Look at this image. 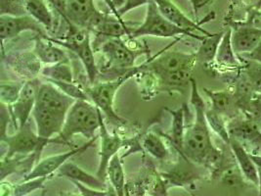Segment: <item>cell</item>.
Returning <instances> with one entry per match:
<instances>
[{
    "label": "cell",
    "instance_id": "7bdbcfd3",
    "mask_svg": "<svg viewBox=\"0 0 261 196\" xmlns=\"http://www.w3.org/2000/svg\"><path fill=\"white\" fill-rule=\"evenodd\" d=\"M250 157L253 161V163L255 164L256 168L258 169V171H261V155L257 154H250Z\"/></svg>",
    "mask_w": 261,
    "mask_h": 196
},
{
    "label": "cell",
    "instance_id": "60d3db41",
    "mask_svg": "<svg viewBox=\"0 0 261 196\" xmlns=\"http://www.w3.org/2000/svg\"><path fill=\"white\" fill-rule=\"evenodd\" d=\"M53 3L55 5V8L58 12L64 17L65 12H66V5H67V0H53Z\"/></svg>",
    "mask_w": 261,
    "mask_h": 196
},
{
    "label": "cell",
    "instance_id": "52a82bcc",
    "mask_svg": "<svg viewBox=\"0 0 261 196\" xmlns=\"http://www.w3.org/2000/svg\"><path fill=\"white\" fill-rule=\"evenodd\" d=\"M100 52L106 61V68L122 75L136 67L137 58L146 51L132 48L122 38H108L100 44Z\"/></svg>",
    "mask_w": 261,
    "mask_h": 196
},
{
    "label": "cell",
    "instance_id": "9c48e42d",
    "mask_svg": "<svg viewBox=\"0 0 261 196\" xmlns=\"http://www.w3.org/2000/svg\"><path fill=\"white\" fill-rule=\"evenodd\" d=\"M99 137L101 139L100 150H99V165L96 176L106 183L107 170L111 160L117 154H119L120 148L124 145L125 140L122 139L118 134H111L108 130L107 126L104 121L103 114L100 118V129Z\"/></svg>",
    "mask_w": 261,
    "mask_h": 196
},
{
    "label": "cell",
    "instance_id": "e0dca14e",
    "mask_svg": "<svg viewBox=\"0 0 261 196\" xmlns=\"http://www.w3.org/2000/svg\"><path fill=\"white\" fill-rule=\"evenodd\" d=\"M154 3L156 4L160 12L163 14V16L166 18L169 22L172 24L177 26L179 28L186 30L188 32L193 33L194 31H198L202 33L203 36H211L212 33L205 31L202 29L201 24L207 21L202 22H194L188 18L184 12L179 8L176 4H174L171 0H154Z\"/></svg>",
    "mask_w": 261,
    "mask_h": 196
},
{
    "label": "cell",
    "instance_id": "681fc988",
    "mask_svg": "<svg viewBox=\"0 0 261 196\" xmlns=\"http://www.w3.org/2000/svg\"><path fill=\"white\" fill-rule=\"evenodd\" d=\"M260 131H261V128H260Z\"/></svg>",
    "mask_w": 261,
    "mask_h": 196
},
{
    "label": "cell",
    "instance_id": "7c38bea8",
    "mask_svg": "<svg viewBox=\"0 0 261 196\" xmlns=\"http://www.w3.org/2000/svg\"><path fill=\"white\" fill-rule=\"evenodd\" d=\"M234 119L228 124L230 136L241 142L250 154L261 155V131L257 124L249 119Z\"/></svg>",
    "mask_w": 261,
    "mask_h": 196
},
{
    "label": "cell",
    "instance_id": "1f68e13d",
    "mask_svg": "<svg viewBox=\"0 0 261 196\" xmlns=\"http://www.w3.org/2000/svg\"><path fill=\"white\" fill-rule=\"evenodd\" d=\"M205 117L210 128L225 142L226 144L229 145L231 136L229 134L228 125L224 121V116L215 112L212 108H206Z\"/></svg>",
    "mask_w": 261,
    "mask_h": 196
},
{
    "label": "cell",
    "instance_id": "7dc6e473",
    "mask_svg": "<svg viewBox=\"0 0 261 196\" xmlns=\"http://www.w3.org/2000/svg\"><path fill=\"white\" fill-rule=\"evenodd\" d=\"M258 176H259V180H258V188H259V193L261 195V171H258Z\"/></svg>",
    "mask_w": 261,
    "mask_h": 196
},
{
    "label": "cell",
    "instance_id": "ee69618b",
    "mask_svg": "<svg viewBox=\"0 0 261 196\" xmlns=\"http://www.w3.org/2000/svg\"><path fill=\"white\" fill-rule=\"evenodd\" d=\"M126 1H127V0H112V2H113V4H114L115 8H116L118 11L124 6V4L126 3Z\"/></svg>",
    "mask_w": 261,
    "mask_h": 196
},
{
    "label": "cell",
    "instance_id": "5bb4252c",
    "mask_svg": "<svg viewBox=\"0 0 261 196\" xmlns=\"http://www.w3.org/2000/svg\"><path fill=\"white\" fill-rule=\"evenodd\" d=\"M28 31L35 32L41 37H45L42 26L28 14L23 16L0 15V37L2 45L5 40H10Z\"/></svg>",
    "mask_w": 261,
    "mask_h": 196
},
{
    "label": "cell",
    "instance_id": "8992f818",
    "mask_svg": "<svg viewBox=\"0 0 261 196\" xmlns=\"http://www.w3.org/2000/svg\"><path fill=\"white\" fill-rule=\"evenodd\" d=\"M1 142L7 148L6 154L2 156L11 158L16 155L29 156L32 154L41 155V151L49 143L65 144L59 137L43 138L34 132L28 122L23 128L16 131L14 135H5L0 136Z\"/></svg>",
    "mask_w": 261,
    "mask_h": 196
},
{
    "label": "cell",
    "instance_id": "9a60e30c",
    "mask_svg": "<svg viewBox=\"0 0 261 196\" xmlns=\"http://www.w3.org/2000/svg\"><path fill=\"white\" fill-rule=\"evenodd\" d=\"M3 60L10 66L15 74L24 80V82L32 81L41 74V62L37 58L34 51H23L7 54L3 56Z\"/></svg>",
    "mask_w": 261,
    "mask_h": 196
},
{
    "label": "cell",
    "instance_id": "4fadbf2b",
    "mask_svg": "<svg viewBox=\"0 0 261 196\" xmlns=\"http://www.w3.org/2000/svg\"><path fill=\"white\" fill-rule=\"evenodd\" d=\"M75 99L65 94L60 88L50 82L41 83L38 88L36 106L67 115Z\"/></svg>",
    "mask_w": 261,
    "mask_h": 196
},
{
    "label": "cell",
    "instance_id": "b9f144b4",
    "mask_svg": "<svg viewBox=\"0 0 261 196\" xmlns=\"http://www.w3.org/2000/svg\"><path fill=\"white\" fill-rule=\"evenodd\" d=\"M106 5H107L108 8H109V10H110V12H112V14L114 15V16H116L118 19H119V21H121V22H123V20H122V18L119 16V11L115 8V6H114V4H113V2H112V0H102Z\"/></svg>",
    "mask_w": 261,
    "mask_h": 196
},
{
    "label": "cell",
    "instance_id": "3957f363",
    "mask_svg": "<svg viewBox=\"0 0 261 196\" xmlns=\"http://www.w3.org/2000/svg\"><path fill=\"white\" fill-rule=\"evenodd\" d=\"M146 64L147 61L144 62L141 66H136L129 71L120 75L119 78L115 80L98 83L86 88V92L91 102L107 117L108 120L112 124L120 126L126 122L114 108L116 94L123 84H125L133 76L142 72Z\"/></svg>",
    "mask_w": 261,
    "mask_h": 196
},
{
    "label": "cell",
    "instance_id": "4dcf8cb0",
    "mask_svg": "<svg viewBox=\"0 0 261 196\" xmlns=\"http://www.w3.org/2000/svg\"><path fill=\"white\" fill-rule=\"evenodd\" d=\"M41 75L46 78L47 81L67 82L73 83V73L70 63H59L55 65H49L42 68Z\"/></svg>",
    "mask_w": 261,
    "mask_h": 196
},
{
    "label": "cell",
    "instance_id": "d590c367",
    "mask_svg": "<svg viewBox=\"0 0 261 196\" xmlns=\"http://www.w3.org/2000/svg\"><path fill=\"white\" fill-rule=\"evenodd\" d=\"M50 177L36 178L30 181H23V183L18 184L13 187V196H25L37 189H40L44 186L45 182Z\"/></svg>",
    "mask_w": 261,
    "mask_h": 196
},
{
    "label": "cell",
    "instance_id": "e575fe53",
    "mask_svg": "<svg viewBox=\"0 0 261 196\" xmlns=\"http://www.w3.org/2000/svg\"><path fill=\"white\" fill-rule=\"evenodd\" d=\"M52 83L53 85L60 88L65 94L69 95L70 97L75 100H87L91 101L86 92V88H83L77 84L73 83H67V82H55V81H47Z\"/></svg>",
    "mask_w": 261,
    "mask_h": 196
},
{
    "label": "cell",
    "instance_id": "ffe728a7",
    "mask_svg": "<svg viewBox=\"0 0 261 196\" xmlns=\"http://www.w3.org/2000/svg\"><path fill=\"white\" fill-rule=\"evenodd\" d=\"M261 41V29L241 27L232 31V45L238 56L252 52Z\"/></svg>",
    "mask_w": 261,
    "mask_h": 196
},
{
    "label": "cell",
    "instance_id": "2e32d148",
    "mask_svg": "<svg viewBox=\"0 0 261 196\" xmlns=\"http://www.w3.org/2000/svg\"><path fill=\"white\" fill-rule=\"evenodd\" d=\"M66 116L36 106L33 112V118L36 122L37 135L43 138L58 136L63 130Z\"/></svg>",
    "mask_w": 261,
    "mask_h": 196
},
{
    "label": "cell",
    "instance_id": "c3c4849f",
    "mask_svg": "<svg viewBox=\"0 0 261 196\" xmlns=\"http://www.w3.org/2000/svg\"><path fill=\"white\" fill-rule=\"evenodd\" d=\"M46 192H47V191L44 189V190H42V192L39 194V196H46Z\"/></svg>",
    "mask_w": 261,
    "mask_h": 196
},
{
    "label": "cell",
    "instance_id": "484cf974",
    "mask_svg": "<svg viewBox=\"0 0 261 196\" xmlns=\"http://www.w3.org/2000/svg\"><path fill=\"white\" fill-rule=\"evenodd\" d=\"M107 179L118 196H125V174L119 154L114 156L109 164Z\"/></svg>",
    "mask_w": 261,
    "mask_h": 196
},
{
    "label": "cell",
    "instance_id": "6da1fadb",
    "mask_svg": "<svg viewBox=\"0 0 261 196\" xmlns=\"http://www.w3.org/2000/svg\"><path fill=\"white\" fill-rule=\"evenodd\" d=\"M190 102L195 111V121L186 128L182 155L206 169L217 170L223 161L222 152L214 146L211 128L205 117V103L198 89L196 80H191Z\"/></svg>",
    "mask_w": 261,
    "mask_h": 196
},
{
    "label": "cell",
    "instance_id": "d4e9b609",
    "mask_svg": "<svg viewBox=\"0 0 261 196\" xmlns=\"http://www.w3.org/2000/svg\"><path fill=\"white\" fill-rule=\"evenodd\" d=\"M25 11L47 32H52L54 30V15L44 0H28Z\"/></svg>",
    "mask_w": 261,
    "mask_h": 196
},
{
    "label": "cell",
    "instance_id": "ba28073f",
    "mask_svg": "<svg viewBox=\"0 0 261 196\" xmlns=\"http://www.w3.org/2000/svg\"><path fill=\"white\" fill-rule=\"evenodd\" d=\"M40 85L41 82L37 79L24 82L18 100L11 106H8L16 131L29 122V119L36 107L37 92Z\"/></svg>",
    "mask_w": 261,
    "mask_h": 196
},
{
    "label": "cell",
    "instance_id": "ab89813d",
    "mask_svg": "<svg viewBox=\"0 0 261 196\" xmlns=\"http://www.w3.org/2000/svg\"><path fill=\"white\" fill-rule=\"evenodd\" d=\"M212 0H190L191 4H192V7H193V10L195 12L196 17L198 16V11L203 7L205 4H207L208 2H211Z\"/></svg>",
    "mask_w": 261,
    "mask_h": 196
},
{
    "label": "cell",
    "instance_id": "83f0119b",
    "mask_svg": "<svg viewBox=\"0 0 261 196\" xmlns=\"http://www.w3.org/2000/svg\"><path fill=\"white\" fill-rule=\"evenodd\" d=\"M185 105L177 110H169L166 109L172 116V125H171V135L170 139L173 143V146L177 150V152L182 155L183 149V140L186 132L185 127Z\"/></svg>",
    "mask_w": 261,
    "mask_h": 196
},
{
    "label": "cell",
    "instance_id": "f546056e",
    "mask_svg": "<svg viewBox=\"0 0 261 196\" xmlns=\"http://www.w3.org/2000/svg\"><path fill=\"white\" fill-rule=\"evenodd\" d=\"M141 146L145 152H147L155 159L166 160L169 155L168 148L166 146L164 139L160 135L152 132L143 136Z\"/></svg>",
    "mask_w": 261,
    "mask_h": 196
},
{
    "label": "cell",
    "instance_id": "8d00e7d4",
    "mask_svg": "<svg viewBox=\"0 0 261 196\" xmlns=\"http://www.w3.org/2000/svg\"><path fill=\"white\" fill-rule=\"evenodd\" d=\"M27 2L28 0H0V14L12 16L27 15Z\"/></svg>",
    "mask_w": 261,
    "mask_h": 196
},
{
    "label": "cell",
    "instance_id": "836d02e7",
    "mask_svg": "<svg viewBox=\"0 0 261 196\" xmlns=\"http://www.w3.org/2000/svg\"><path fill=\"white\" fill-rule=\"evenodd\" d=\"M245 76L249 81L252 90L256 94H261V64L248 60L245 63Z\"/></svg>",
    "mask_w": 261,
    "mask_h": 196
},
{
    "label": "cell",
    "instance_id": "ac0fdd59",
    "mask_svg": "<svg viewBox=\"0 0 261 196\" xmlns=\"http://www.w3.org/2000/svg\"><path fill=\"white\" fill-rule=\"evenodd\" d=\"M33 51L42 64L48 66L59 63H70V58L64 47L56 44L46 36H39L36 38Z\"/></svg>",
    "mask_w": 261,
    "mask_h": 196
},
{
    "label": "cell",
    "instance_id": "d6a6232c",
    "mask_svg": "<svg viewBox=\"0 0 261 196\" xmlns=\"http://www.w3.org/2000/svg\"><path fill=\"white\" fill-rule=\"evenodd\" d=\"M24 83H2L0 86L1 103L6 106L13 105L20 96Z\"/></svg>",
    "mask_w": 261,
    "mask_h": 196
},
{
    "label": "cell",
    "instance_id": "7402d4cb",
    "mask_svg": "<svg viewBox=\"0 0 261 196\" xmlns=\"http://www.w3.org/2000/svg\"><path fill=\"white\" fill-rule=\"evenodd\" d=\"M229 146L231 148L233 155L237 161L240 171L242 172L243 177L249 181V183L258 186V169L250 157V153L245 148V146L239 142L237 139L232 138L230 140Z\"/></svg>",
    "mask_w": 261,
    "mask_h": 196
},
{
    "label": "cell",
    "instance_id": "f35d334b",
    "mask_svg": "<svg viewBox=\"0 0 261 196\" xmlns=\"http://www.w3.org/2000/svg\"><path fill=\"white\" fill-rule=\"evenodd\" d=\"M244 57H246V59H248V60L258 62L261 64V41L256 48L254 49L252 52H250L249 54L244 55Z\"/></svg>",
    "mask_w": 261,
    "mask_h": 196
},
{
    "label": "cell",
    "instance_id": "44dd1931",
    "mask_svg": "<svg viewBox=\"0 0 261 196\" xmlns=\"http://www.w3.org/2000/svg\"><path fill=\"white\" fill-rule=\"evenodd\" d=\"M90 32L95 33L97 37H102L105 39L131 37L130 29L124 22L119 21L116 16L111 17L106 14H103L100 19L97 20Z\"/></svg>",
    "mask_w": 261,
    "mask_h": 196
},
{
    "label": "cell",
    "instance_id": "30bf717a",
    "mask_svg": "<svg viewBox=\"0 0 261 196\" xmlns=\"http://www.w3.org/2000/svg\"><path fill=\"white\" fill-rule=\"evenodd\" d=\"M99 138V135L87 140L86 143L83 144L82 146L76 147L71 149L70 151L64 152V153H60L56 155H52L49 156L47 158L40 160L36 166L34 167V169L30 172L28 175H25L23 179V181H30L33 179L36 178H42V177H51L55 172L59 171L60 168L67 163L71 157L75 156L76 154L83 153L84 151H86L88 148L92 146L97 139Z\"/></svg>",
    "mask_w": 261,
    "mask_h": 196
},
{
    "label": "cell",
    "instance_id": "4316f807",
    "mask_svg": "<svg viewBox=\"0 0 261 196\" xmlns=\"http://www.w3.org/2000/svg\"><path fill=\"white\" fill-rule=\"evenodd\" d=\"M224 33L212 34L211 36H205L202 40V43L198 51L196 52L197 61L202 64H211L215 60L217 50Z\"/></svg>",
    "mask_w": 261,
    "mask_h": 196
},
{
    "label": "cell",
    "instance_id": "d6986e66",
    "mask_svg": "<svg viewBox=\"0 0 261 196\" xmlns=\"http://www.w3.org/2000/svg\"><path fill=\"white\" fill-rule=\"evenodd\" d=\"M58 176L68 179L71 183H80L87 187L98 189V190H107L108 185L105 182L100 180L97 176H93L88 172L83 170L75 163L68 161L65 163L59 171L57 172Z\"/></svg>",
    "mask_w": 261,
    "mask_h": 196
},
{
    "label": "cell",
    "instance_id": "7a4b0ae2",
    "mask_svg": "<svg viewBox=\"0 0 261 196\" xmlns=\"http://www.w3.org/2000/svg\"><path fill=\"white\" fill-rule=\"evenodd\" d=\"M102 112L91 101L75 100L66 116L63 130L57 137L67 145L76 135L86 137L88 140L95 137L100 129Z\"/></svg>",
    "mask_w": 261,
    "mask_h": 196
},
{
    "label": "cell",
    "instance_id": "cb8c5ba5",
    "mask_svg": "<svg viewBox=\"0 0 261 196\" xmlns=\"http://www.w3.org/2000/svg\"><path fill=\"white\" fill-rule=\"evenodd\" d=\"M181 157L178 165H176L172 171L165 175L167 181L177 186L192 184L201 178L200 172L196 169L197 164L183 155H181Z\"/></svg>",
    "mask_w": 261,
    "mask_h": 196
},
{
    "label": "cell",
    "instance_id": "f1b7e54d",
    "mask_svg": "<svg viewBox=\"0 0 261 196\" xmlns=\"http://www.w3.org/2000/svg\"><path fill=\"white\" fill-rule=\"evenodd\" d=\"M215 60L220 65L229 66V67H237L241 64L239 60V56L234 51L233 45H232V30L231 29H228L224 33L217 50Z\"/></svg>",
    "mask_w": 261,
    "mask_h": 196
},
{
    "label": "cell",
    "instance_id": "8fae6325",
    "mask_svg": "<svg viewBox=\"0 0 261 196\" xmlns=\"http://www.w3.org/2000/svg\"><path fill=\"white\" fill-rule=\"evenodd\" d=\"M102 14L96 8L94 0H67L63 18L67 23L90 31Z\"/></svg>",
    "mask_w": 261,
    "mask_h": 196
},
{
    "label": "cell",
    "instance_id": "603a6c76",
    "mask_svg": "<svg viewBox=\"0 0 261 196\" xmlns=\"http://www.w3.org/2000/svg\"><path fill=\"white\" fill-rule=\"evenodd\" d=\"M203 90L212 101L211 108L213 110L224 117L237 118L238 110L240 108L238 106L237 98L235 94L226 90L214 91L207 88H203Z\"/></svg>",
    "mask_w": 261,
    "mask_h": 196
},
{
    "label": "cell",
    "instance_id": "bcb514c9",
    "mask_svg": "<svg viewBox=\"0 0 261 196\" xmlns=\"http://www.w3.org/2000/svg\"><path fill=\"white\" fill-rule=\"evenodd\" d=\"M106 196H118V194L116 193L114 188L110 185V186H108L107 194H106Z\"/></svg>",
    "mask_w": 261,
    "mask_h": 196
},
{
    "label": "cell",
    "instance_id": "74e56055",
    "mask_svg": "<svg viewBox=\"0 0 261 196\" xmlns=\"http://www.w3.org/2000/svg\"><path fill=\"white\" fill-rule=\"evenodd\" d=\"M74 184L79 191L81 192V194L83 196H106L107 194V190H98V189H93L90 187H87L83 184L80 183H72Z\"/></svg>",
    "mask_w": 261,
    "mask_h": 196
},
{
    "label": "cell",
    "instance_id": "5b68a950",
    "mask_svg": "<svg viewBox=\"0 0 261 196\" xmlns=\"http://www.w3.org/2000/svg\"><path fill=\"white\" fill-rule=\"evenodd\" d=\"M177 36H187L201 40L205 36H197L194 33L183 30L169 22L160 12L154 0H151L147 5L146 16L142 24L131 31L132 39L142 37H175Z\"/></svg>",
    "mask_w": 261,
    "mask_h": 196
},
{
    "label": "cell",
    "instance_id": "f6af8a7d",
    "mask_svg": "<svg viewBox=\"0 0 261 196\" xmlns=\"http://www.w3.org/2000/svg\"><path fill=\"white\" fill-rule=\"evenodd\" d=\"M60 196H83L81 194V192L79 191V193H74V192H66V191H61Z\"/></svg>",
    "mask_w": 261,
    "mask_h": 196
},
{
    "label": "cell",
    "instance_id": "277c9868",
    "mask_svg": "<svg viewBox=\"0 0 261 196\" xmlns=\"http://www.w3.org/2000/svg\"><path fill=\"white\" fill-rule=\"evenodd\" d=\"M69 31L62 38H51L56 44L74 53L85 69L86 76L91 86L95 85L99 71L96 65L94 49L90 40V31L68 23Z\"/></svg>",
    "mask_w": 261,
    "mask_h": 196
}]
</instances>
